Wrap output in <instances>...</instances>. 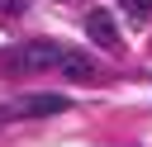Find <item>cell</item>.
Wrapping results in <instances>:
<instances>
[{"instance_id":"obj_5","label":"cell","mask_w":152,"mask_h":147,"mask_svg":"<svg viewBox=\"0 0 152 147\" xmlns=\"http://www.w3.org/2000/svg\"><path fill=\"white\" fill-rule=\"evenodd\" d=\"M124 9L138 14V19H147V14H152V0H124Z\"/></svg>"},{"instance_id":"obj_1","label":"cell","mask_w":152,"mask_h":147,"mask_svg":"<svg viewBox=\"0 0 152 147\" xmlns=\"http://www.w3.org/2000/svg\"><path fill=\"white\" fill-rule=\"evenodd\" d=\"M14 62H19V66H28V71H48V66H57V62H62V47H57V43H48V38H33V43H24V47L14 52Z\"/></svg>"},{"instance_id":"obj_2","label":"cell","mask_w":152,"mask_h":147,"mask_svg":"<svg viewBox=\"0 0 152 147\" xmlns=\"http://www.w3.org/2000/svg\"><path fill=\"white\" fill-rule=\"evenodd\" d=\"M62 109H66V100L52 95V90H43V95L14 100V104H10V119H14V114H19V119H48V114H62Z\"/></svg>"},{"instance_id":"obj_6","label":"cell","mask_w":152,"mask_h":147,"mask_svg":"<svg viewBox=\"0 0 152 147\" xmlns=\"http://www.w3.org/2000/svg\"><path fill=\"white\" fill-rule=\"evenodd\" d=\"M28 0H0V14H24Z\"/></svg>"},{"instance_id":"obj_4","label":"cell","mask_w":152,"mask_h":147,"mask_svg":"<svg viewBox=\"0 0 152 147\" xmlns=\"http://www.w3.org/2000/svg\"><path fill=\"white\" fill-rule=\"evenodd\" d=\"M57 66H62V76H66V81H81V85H86V81H95V62H90L86 52H62V62H57Z\"/></svg>"},{"instance_id":"obj_3","label":"cell","mask_w":152,"mask_h":147,"mask_svg":"<svg viewBox=\"0 0 152 147\" xmlns=\"http://www.w3.org/2000/svg\"><path fill=\"white\" fill-rule=\"evenodd\" d=\"M86 33H90L104 52H119V43H124V38H119V28H114V19H109L104 9H90V14H86Z\"/></svg>"}]
</instances>
